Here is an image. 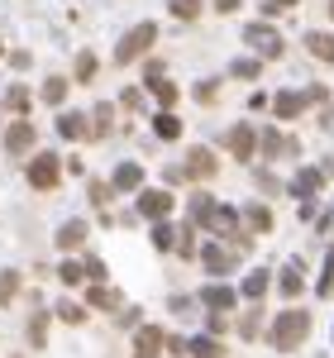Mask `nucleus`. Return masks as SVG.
<instances>
[{
    "instance_id": "1",
    "label": "nucleus",
    "mask_w": 334,
    "mask_h": 358,
    "mask_svg": "<svg viewBox=\"0 0 334 358\" xmlns=\"http://www.w3.org/2000/svg\"><path fill=\"white\" fill-rule=\"evenodd\" d=\"M306 334H310V315H306V310H282L277 320H273V330H268V339H273V349L291 354Z\"/></svg>"
},
{
    "instance_id": "2",
    "label": "nucleus",
    "mask_w": 334,
    "mask_h": 358,
    "mask_svg": "<svg viewBox=\"0 0 334 358\" xmlns=\"http://www.w3.org/2000/svg\"><path fill=\"white\" fill-rule=\"evenodd\" d=\"M153 38H158V24H148V20H143V24H134L129 34H124V38H119V48H115V62L124 67V62L143 57L148 48H153Z\"/></svg>"
},
{
    "instance_id": "3",
    "label": "nucleus",
    "mask_w": 334,
    "mask_h": 358,
    "mask_svg": "<svg viewBox=\"0 0 334 358\" xmlns=\"http://www.w3.org/2000/svg\"><path fill=\"white\" fill-rule=\"evenodd\" d=\"M57 177H62V158H57V153H34V163H29V187H34V192H53Z\"/></svg>"
},
{
    "instance_id": "4",
    "label": "nucleus",
    "mask_w": 334,
    "mask_h": 358,
    "mask_svg": "<svg viewBox=\"0 0 334 358\" xmlns=\"http://www.w3.org/2000/svg\"><path fill=\"white\" fill-rule=\"evenodd\" d=\"M244 38H249V48L258 57H282V34L273 24H249V29H244Z\"/></svg>"
},
{
    "instance_id": "5",
    "label": "nucleus",
    "mask_w": 334,
    "mask_h": 358,
    "mask_svg": "<svg viewBox=\"0 0 334 358\" xmlns=\"http://www.w3.org/2000/svg\"><path fill=\"white\" fill-rule=\"evenodd\" d=\"M167 210H172V196L167 192H139V215L143 220H167Z\"/></svg>"
},
{
    "instance_id": "6",
    "label": "nucleus",
    "mask_w": 334,
    "mask_h": 358,
    "mask_svg": "<svg viewBox=\"0 0 334 358\" xmlns=\"http://www.w3.org/2000/svg\"><path fill=\"white\" fill-rule=\"evenodd\" d=\"M167 344V334L158 330V325H143L139 334H134V358H158Z\"/></svg>"
},
{
    "instance_id": "7",
    "label": "nucleus",
    "mask_w": 334,
    "mask_h": 358,
    "mask_svg": "<svg viewBox=\"0 0 334 358\" xmlns=\"http://www.w3.org/2000/svg\"><path fill=\"white\" fill-rule=\"evenodd\" d=\"M253 148H258V129H249V124H234V129H229V153H234L239 163H249Z\"/></svg>"
},
{
    "instance_id": "8",
    "label": "nucleus",
    "mask_w": 334,
    "mask_h": 358,
    "mask_svg": "<svg viewBox=\"0 0 334 358\" xmlns=\"http://www.w3.org/2000/svg\"><path fill=\"white\" fill-rule=\"evenodd\" d=\"M182 167H187L191 182H205V177H215V153H210V148H191Z\"/></svg>"
},
{
    "instance_id": "9",
    "label": "nucleus",
    "mask_w": 334,
    "mask_h": 358,
    "mask_svg": "<svg viewBox=\"0 0 334 358\" xmlns=\"http://www.w3.org/2000/svg\"><path fill=\"white\" fill-rule=\"evenodd\" d=\"M320 182H325L320 167H301V172L291 177V196H296V201H310V196L320 192Z\"/></svg>"
},
{
    "instance_id": "10",
    "label": "nucleus",
    "mask_w": 334,
    "mask_h": 358,
    "mask_svg": "<svg viewBox=\"0 0 334 358\" xmlns=\"http://www.w3.org/2000/svg\"><path fill=\"white\" fill-rule=\"evenodd\" d=\"M29 148H34V124L29 120H15L5 129V153H29Z\"/></svg>"
},
{
    "instance_id": "11",
    "label": "nucleus",
    "mask_w": 334,
    "mask_h": 358,
    "mask_svg": "<svg viewBox=\"0 0 334 358\" xmlns=\"http://www.w3.org/2000/svg\"><path fill=\"white\" fill-rule=\"evenodd\" d=\"M201 263H205V273L224 277L229 268H234V253H229V248H220V244H205V248H201Z\"/></svg>"
},
{
    "instance_id": "12",
    "label": "nucleus",
    "mask_w": 334,
    "mask_h": 358,
    "mask_svg": "<svg viewBox=\"0 0 334 358\" xmlns=\"http://www.w3.org/2000/svg\"><path fill=\"white\" fill-rule=\"evenodd\" d=\"M110 187H115V192H139V187H143V167L139 163H119V167H115V177H110Z\"/></svg>"
},
{
    "instance_id": "13",
    "label": "nucleus",
    "mask_w": 334,
    "mask_h": 358,
    "mask_svg": "<svg viewBox=\"0 0 334 358\" xmlns=\"http://www.w3.org/2000/svg\"><path fill=\"white\" fill-rule=\"evenodd\" d=\"M306 106H310V96H306V91H282L277 101H273V110H277L282 120H296V115L306 110Z\"/></svg>"
},
{
    "instance_id": "14",
    "label": "nucleus",
    "mask_w": 334,
    "mask_h": 358,
    "mask_svg": "<svg viewBox=\"0 0 334 358\" xmlns=\"http://www.w3.org/2000/svg\"><path fill=\"white\" fill-rule=\"evenodd\" d=\"M201 301L210 306V310H229V306H234V292H229V287H220V282H210V287L201 292Z\"/></svg>"
},
{
    "instance_id": "15",
    "label": "nucleus",
    "mask_w": 334,
    "mask_h": 358,
    "mask_svg": "<svg viewBox=\"0 0 334 358\" xmlns=\"http://www.w3.org/2000/svg\"><path fill=\"white\" fill-rule=\"evenodd\" d=\"M258 143H263V153H268V158H277V153H296V143H286L277 129H263V134H258Z\"/></svg>"
},
{
    "instance_id": "16",
    "label": "nucleus",
    "mask_w": 334,
    "mask_h": 358,
    "mask_svg": "<svg viewBox=\"0 0 334 358\" xmlns=\"http://www.w3.org/2000/svg\"><path fill=\"white\" fill-rule=\"evenodd\" d=\"M57 134H62V138H86L91 129H86V120H82V115L72 110V115H57Z\"/></svg>"
},
{
    "instance_id": "17",
    "label": "nucleus",
    "mask_w": 334,
    "mask_h": 358,
    "mask_svg": "<svg viewBox=\"0 0 334 358\" xmlns=\"http://www.w3.org/2000/svg\"><path fill=\"white\" fill-rule=\"evenodd\" d=\"M301 287H306V277H301V263H286V273H282V296H301Z\"/></svg>"
},
{
    "instance_id": "18",
    "label": "nucleus",
    "mask_w": 334,
    "mask_h": 358,
    "mask_svg": "<svg viewBox=\"0 0 334 358\" xmlns=\"http://www.w3.org/2000/svg\"><path fill=\"white\" fill-rule=\"evenodd\" d=\"M86 239V224L82 220H67L62 229H57V248H77Z\"/></svg>"
},
{
    "instance_id": "19",
    "label": "nucleus",
    "mask_w": 334,
    "mask_h": 358,
    "mask_svg": "<svg viewBox=\"0 0 334 358\" xmlns=\"http://www.w3.org/2000/svg\"><path fill=\"white\" fill-rule=\"evenodd\" d=\"M306 48L320 57V62H334V38L330 34H306Z\"/></svg>"
},
{
    "instance_id": "20",
    "label": "nucleus",
    "mask_w": 334,
    "mask_h": 358,
    "mask_svg": "<svg viewBox=\"0 0 334 358\" xmlns=\"http://www.w3.org/2000/svg\"><path fill=\"white\" fill-rule=\"evenodd\" d=\"M86 301L96 306V310H115V301H119V296H115V292L106 287V282H96V287L86 292Z\"/></svg>"
},
{
    "instance_id": "21",
    "label": "nucleus",
    "mask_w": 334,
    "mask_h": 358,
    "mask_svg": "<svg viewBox=\"0 0 334 358\" xmlns=\"http://www.w3.org/2000/svg\"><path fill=\"white\" fill-rule=\"evenodd\" d=\"M244 220H249V229L268 234V229H273V210H268V206H249V210H244Z\"/></svg>"
},
{
    "instance_id": "22",
    "label": "nucleus",
    "mask_w": 334,
    "mask_h": 358,
    "mask_svg": "<svg viewBox=\"0 0 334 358\" xmlns=\"http://www.w3.org/2000/svg\"><path fill=\"white\" fill-rule=\"evenodd\" d=\"M244 296H249V301H263V296H268V273H263V268L244 277Z\"/></svg>"
},
{
    "instance_id": "23",
    "label": "nucleus",
    "mask_w": 334,
    "mask_h": 358,
    "mask_svg": "<svg viewBox=\"0 0 334 358\" xmlns=\"http://www.w3.org/2000/svg\"><path fill=\"white\" fill-rule=\"evenodd\" d=\"M191 354H196V358H220L224 344L215 339V334H201V339H191Z\"/></svg>"
},
{
    "instance_id": "24",
    "label": "nucleus",
    "mask_w": 334,
    "mask_h": 358,
    "mask_svg": "<svg viewBox=\"0 0 334 358\" xmlns=\"http://www.w3.org/2000/svg\"><path fill=\"white\" fill-rule=\"evenodd\" d=\"M153 134H158V138H177V134H182V120H177L172 110H163L158 120H153Z\"/></svg>"
},
{
    "instance_id": "25",
    "label": "nucleus",
    "mask_w": 334,
    "mask_h": 358,
    "mask_svg": "<svg viewBox=\"0 0 334 358\" xmlns=\"http://www.w3.org/2000/svg\"><path fill=\"white\" fill-rule=\"evenodd\" d=\"M153 244H158V248L167 253V248H177V244H182V234H177V229H172L167 220H158V224H153Z\"/></svg>"
},
{
    "instance_id": "26",
    "label": "nucleus",
    "mask_w": 334,
    "mask_h": 358,
    "mask_svg": "<svg viewBox=\"0 0 334 358\" xmlns=\"http://www.w3.org/2000/svg\"><path fill=\"white\" fill-rule=\"evenodd\" d=\"M43 101H48V106H62V101H67V77H48V82H43Z\"/></svg>"
},
{
    "instance_id": "27",
    "label": "nucleus",
    "mask_w": 334,
    "mask_h": 358,
    "mask_svg": "<svg viewBox=\"0 0 334 358\" xmlns=\"http://www.w3.org/2000/svg\"><path fill=\"white\" fill-rule=\"evenodd\" d=\"M15 292H20V273H15V268H5V273H0V306L15 301Z\"/></svg>"
},
{
    "instance_id": "28",
    "label": "nucleus",
    "mask_w": 334,
    "mask_h": 358,
    "mask_svg": "<svg viewBox=\"0 0 334 358\" xmlns=\"http://www.w3.org/2000/svg\"><path fill=\"white\" fill-rule=\"evenodd\" d=\"M210 215H215V201H210L205 192H196V196H191V220H201V224H205Z\"/></svg>"
},
{
    "instance_id": "29",
    "label": "nucleus",
    "mask_w": 334,
    "mask_h": 358,
    "mask_svg": "<svg viewBox=\"0 0 334 358\" xmlns=\"http://www.w3.org/2000/svg\"><path fill=\"white\" fill-rule=\"evenodd\" d=\"M29 339H34V344H43V339H48V315H43V310H34V315H29Z\"/></svg>"
},
{
    "instance_id": "30",
    "label": "nucleus",
    "mask_w": 334,
    "mask_h": 358,
    "mask_svg": "<svg viewBox=\"0 0 334 358\" xmlns=\"http://www.w3.org/2000/svg\"><path fill=\"white\" fill-rule=\"evenodd\" d=\"M229 77H239V82H253V77H258V57H239V62L229 67Z\"/></svg>"
},
{
    "instance_id": "31",
    "label": "nucleus",
    "mask_w": 334,
    "mask_h": 358,
    "mask_svg": "<svg viewBox=\"0 0 334 358\" xmlns=\"http://www.w3.org/2000/svg\"><path fill=\"white\" fill-rule=\"evenodd\" d=\"M110 134V106H96V120H91V138Z\"/></svg>"
},
{
    "instance_id": "32",
    "label": "nucleus",
    "mask_w": 334,
    "mask_h": 358,
    "mask_svg": "<svg viewBox=\"0 0 334 358\" xmlns=\"http://www.w3.org/2000/svg\"><path fill=\"white\" fill-rule=\"evenodd\" d=\"M57 320H67V325H82V320H86V306L62 301V306H57Z\"/></svg>"
},
{
    "instance_id": "33",
    "label": "nucleus",
    "mask_w": 334,
    "mask_h": 358,
    "mask_svg": "<svg viewBox=\"0 0 334 358\" xmlns=\"http://www.w3.org/2000/svg\"><path fill=\"white\" fill-rule=\"evenodd\" d=\"M57 277H62L67 287H77V282H82V277H86V263H72V258H67V263L57 268Z\"/></svg>"
},
{
    "instance_id": "34",
    "label": "nucleus",
    "mask_w": 334,
    "mask_h": 358,
    "mask_svg": "<svg viewBox=\"0 0 334 358\" xmlns=\"http://www.w3.org/2000/svg\"><path fill=\"white\" fill-rule=\"evenodd\" d=\"M239 334H244V339H258V334H263V310H249L244 325H239Z\"/></svg>"
},
{
    "instance_id": "35",
    "label": "nucleus",
    "mask_w": 334,
    "mask_h": 358,
    "mask_svg": "<svg viewBox=\"0 0 334 358\" xmlns=\"http://www.w3.org/2000/svg\"><path fill=\"white\" fill-rule=\"evenodd\" d=\"M167 5H172L177 20H196V15H201V0H167Z\"/></svg>"
},
{
    "instance_id": "36",
    "label": "nucleus",
    "mask_w": 334,
    "mask_h": 358,
    "mask_svg": "<svg viewBox=\"0 0 334 358\" xmlns=\"http://www.w3.org/2000/svg\"><path fill=\"white\" fill-rule=\"evenodd\" d=\"M320 296H334V248L325 253V273H320Z\"/></svg>"
},
{
    "instance_id": "37",
    "label": "nucleus",
    "mask_w": 334,
    "mask_h": 358,
    "mask_svg": "<svg viewBox=\"0 0 334 358\" xmlns=\"http://www.w3.org/2000/svg\"><path fill=\"white\" fill-rule=\"evenodd\" d=\"M5 106H10V110H20V115H24V110H29V91H24V86H10V96H5Z\"/></svg>"
},
{
    "instance_id": "38",
    "label": "nucleus",
    "mask_w": 334,
    "mask_h": 358,
    "mask_svg": "<svg viewBox=\"0 0 334 358\" xmlns=\"http://www.w3.org/2000/svg\"><path fill=\"white\" fill-rule=\"evenodd\" d=\"M153 96H158L163 106H177V96H182V91H177L172 82H153Z\"/></svg>"
},
{
    "instance_id": "39",
    "label": "nucleus",
    "mask_w": 334,
    "mask_h": 358,
    "mask_svg": "<svg viewBox=\"0 0 334 358\" xmlns=\"http://www.w3.org/2000/svg\"><path fill=\"white\" fill-rule=\"evenodd\" d=\"M91 77H96V57L82 53V57H77V82H91Z\"/></svg>"
},
{
    "instance_id": "40",
    "label": "nucleus",
    "mask_w": 334,
    "mask_h": 358,
    "mask_svg": "<svg viewBox=\"0 0 334 358\" xmlns=\"http://www.w3.org/2000/svg\"><path fill=\"white\" fill-rule=\"evenodd\" d=\"M177 253H182V258H191V253H196V234H191V224H182V244H177Z\"/></svg>"
},
{
    "instance_id": "41",
    "label": "nucleus",
    "mask_w": 334,
    "mask_h": 358,
    "mask_svg": "<svg viewBox=\"0 0 334 358\" xmlns=\"http://www.w3.org/2000/svg\"><path fill=\"white\" fill-rule=\"evenodd\" d=\"M215 91H220V82H201V86H196V101H205V106H210V101H215Z\"/></svg>"
},
{
    "instance_id": "42",
    "label": "nucleus",
    "mask_w": 334,
    "mask_h": 358,
    "mask_svg": "<svg viewBox=\"0 0 334 358\" xmlns=\"http://www.w3.org/2000/svg\"><path fill=\"white\" fill-rule=\"evenodd\" d=\"M86 277H91V282H106V263H101V258H86Z\"/></svg>"
},
{
    "instance_id": "43",
    "label": "nucleus",
    "mask_w": 334,
    "mask_h": 358,
    "mask_svg": "<svg viewBox=\"0 0 334 358\" xmlns=\"http://www.w3.org/2000/svg\"><path fill=\"white\" fill-rule=\"evenodd\" d=\"M115 187H106V182H91V201H96V206H106V196H110Z\"/></svg>"
},
{
    "instance_id": "44",
    "label": "nucleus",
    "mask_w": 334,
    "mask_h": 358,
    "mask_svg": "<svg viewBox=\"0 0 334 358\" xmlns=\"http://www.w3.org/2000/svg\"><path fill=\"white\" fill-rule=\"evenodd\" d=\"M215 10H220V15H229V10H239V0H215Z\"/></svg>"
},
{
    "instance_id": "45",
    "label": "nucleus",
    "mask_w": 334,
    "mask_h": 358,
    "mask_svg": "<svg viewBox=\"0 0 334 358\" xmlns=\"http://www.w3.org/2000/svg\"><path fill=\"white\" fill-rule=\"evenodd\" d=\"M325 177H334V158H330V163H325Z\"/></svg>"
},
{
    "instance_id": "46",
    "label": "nucleus",
    "mask_w": 334,
    "mask_h": 358,
    "mask_svg": "<svg viewBox=\"0 0 334 358\" xmlns=\"http://www.w3.org/2000/svg\"><path fill=\"white\" fill-rule=\"evenodd\" d=\"M273 5H282V10H286V5H296V0H273Z\"/></svg>"
},
{
    "instance_id": "47",
    "label": "nucleus",
    "mask_w": 334,
    "mask_h": 358,
    "mask_svg": "<svg viewBox=\"0 0 334 358\" xmlns=\"http://www.w3.org/2000/svg\"><path fill=\"white\" fill-rule=\"evenodd\" d=\"M330 15H334V0H330Z\"/></svg>"
},
{
    "instance_id": "48",
    "label": "nucleus",
    "mask_w": 334,
    "mask_h": 358,
    "mask_svg": "<svg viewBox=\"0 0 334 358\" xmlns=\"http://www.w3.org/2000/svg\"><path fill=\"white\" fill-rule=\"evenodd\" d=\"M0 53H5V48H0Z\"/></svg>"
}]
</instances>
